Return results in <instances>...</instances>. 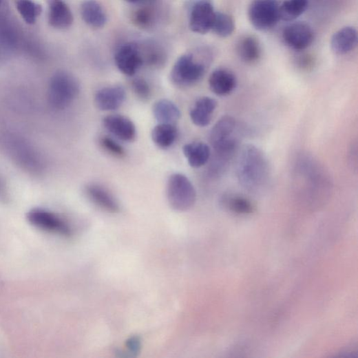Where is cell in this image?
<instances>
[{"label":"cell","mask_w":358,"mask_h":358,"mask_svg":"<svg viewBox=\"0 0 358 358\" xmlns=\"http://www.w3.org/2000/svg\"><path fill=\"white\" fill-rule=\"evenodd\" d=\"M115 63L123 74L131 76L137 73L144 63V58L138 45L129 43L123 45L115 55Z\"/></svg>","instance_id":"obj_10"},{"label":"cell","mask_w":358,"mask_h":358,"mask_svg":"<svg viewBox=\"0 0 358 358\" xmlns=\"http://www.w3.org/2000/svg\"><path fill=\"white\" fill-rule=\"evenodd\" d=\"M99 143L106 152L116 158H123L126 155L124 148L112 138L103 136L100 139Z\"/></svg>","instance_id":"obj_29"},{"label":"cell","mask_w":358,"mask_h":358,"mask_svg":"<svg viewBox=\"0 0 358 358\" xmlns=\"http://www.w3.org/2000/svg\"><path fill=\"white\" fill-rule=\"evenodd\" d=\"M235 29V21L231 16L222 12L215 14L211 30L220 37L231 36Z\"/></svg>","instance_id":"obj_25"},{"label":"cell","mask_w":358,"mask_h":358,"mask_svg":"<svg viewBox=\"0 0 358 358\" xmlns=\"http://www.w3.org/2000/svg\"><path fill=\"white\" fill-rule=\"evenodd\" d=\"M125 91L122 86H108L98 90L94 102L100 110L111 112L119 109L125 102Z\"/></svg>","instance_id":"obj_13"},{"label":"cell","mask_w":358,"mask_h":358,"mask_svg":"<svg viewBox=\"0 0 358 358\" xmlns=\"http://www.w3.org/2000/svg\"><path fill=\"white\" fill-rule=\"evenodd\" d=\"M0 3H1V0H0Z\"/></svg>","instance_id":"obj_33"},{"label":"cell","mask_w":358,"mask_h":358,"mask_svg":"<svg viewBox=\"0 0 358 358\" xmlns=\"http://www.w3.org/2000/svg\"><path fill=\"white\" fill-rule=\"evenodd\" d=\"M0 145L6 153L24 169L39 171L43 162L39 154L28 142L13 134H5L0 138Z\"/></svg>","instance_id":"obj_4"},{"label":"cell","mask_w":358,"mask_h":358,"mask_svg":"<svg viewBox=\"0 0 358 358\" xmlns=\"http://www.w3.org/2000/svg\"><path fill=\"white\" fill-rule=\"evenodd\" d=\"M248 16L256 30H271L280 20V4L277 0H254L249 8Z\"/></svg>","instance_id":"obj_7"},{"label":"cell","mask_w":358,"mask_h":358,"mask_svg":"<svg viewBox=\"0 0 358 358\" xmlns=\"http://www.w3.org/2000/svg\"><path fill=\"white\" fill-rule=\"evenodd\" d=\"M167 197L173 209L186 211L194 206L197 194L194 186L187 176L175 173L168 178Z\"/></svg>","instance_id":"obj_5"},{"label":"cell","mask_w":358,"mask_h":358,"mask_svg":"<svg viewBox=\"0 0 358 358\" xmlns=\"http://www.w3.org/2000/svg\"><path fill=\"white\" fill-rule=\"evenodd\" d=\"M17 8L28 24L35 23L41 12V8L32 0H17Z\"/></svg>","instance_id":"obj_27"},{"label":"cell","mask_w":358,"mask_h":358,"mask_svg":"<svg viewBox=\"0 0 358 358\" xmlns=\"http://www.w3.org/2000/svg\"><path fill=\"white\" fill-rule=\"evenodd\" d=\"M80 93V84L76 78L65 71L56 72L49 86L48 99L51 106L58 110L70 107Z\"/></svg>","instance_id":"obj_3"},{"label":"cell","mask_w":358,"mask_h":358,"mask_svg":"<svg viewBox=\"0 0 358 358\" xmlns=\"http://www.w3.org/2000/svg\"><path fill=\"white\" fill-rule=\"evenodd\" d=\"M242 134L240 124L232 116H223L215 124L211 130L209 140L215 152L216 164L226 163L233 157L240 145Z\"/></svg>","instance_id":"obj_2"},{"label":"cell","mask_w":358,"mask_h":358,"mask_svg":"<svg viewBox=\"0 0 358 358\" xmlns=\"http://www.w3.org/2000/svg\"><path fill=\"white\" fill-rule=\"evenodd\" d=\"M237 52L242 61L250 64L257 62L261 56L259 41L251 35L244 36L239 40Z\"/></svg>","instance_id":"obj_22"},{"label":"cell","mask_w":358,"mask_h":358,"mask_svg":"<svg viewBox=\"0 0 358 358\" xmlns=\"http://www.w3.org/2000/svg\"><path fill=\"white\" fill-rule=\"evenodd\" d=\"M131 19L133 23L141 28H147L153 23L152 13L147 9L138 10L133 14Z\"/></svg>","instance_id":"obj_30"},{"label":"cell","mask_w":358,"mask_h":358,"mask_svg":"<svg viewBox=\"0 0 358 358\" xmlns=\"http://www.w3.org/2000/svg\"><path fill=\"white\" fill-rule=\"evenodd\" d=\"M308 0H286L280 5V19L292 21L303 14L306 10Z\"/></svg>","instance_id":"obj_24"},{"label":"cell","mask_w":358,"mask_h":358,"mask_svg":"<svg viewBox=\"0 0 358 358\" xmlns=\"http://www.w3.org/2000/svg\"><path fill=\"white\" fill-rule=\"evenodd\" d=\"M125 346L131 355L136 356L141 350V339L137 336L131 337L126 341Z\"/></svg>","instance_id":"obj_31"},{"label":"cell","mask_w":358,"mask_h":358,"mask_svg":"<svg viewBox=\"0 0 358 358\" xmlns=\"http://www.w3.org/2000/svg\"><path fill=\"white\" fill-rule=\"evenodd\" d=\"M358 36L356 29L348 26L336 32L332 36L330 46L337 55H346L353 51L357 45Z\"/></svg>","instance_id":"obj_16"},{"label":"cell","mask_w":358,"mask_h":358,"mask_svg":"<svg viewBox=\"0 0 358 358\" xmlns=\"http://www.w3.org/2000/svg\"><path fill=\"white\" fill-rule=\"evenodd\" d=\"M49 21L57 29L70 28L74 21L72 12L64 0H48Z\"/></svg>","instance_id":"obj_17"},{"label":"cell","mask_w":358,"mask_h":358,"mask_svg":"<svg viewBox=\"0 0 358 358\" xmlns=\"http://www.w3.org/2000/svg\"><path fill=\"white\" fill-rule=\"evenodd\" d=\"M215 14L212 0H197L190 15V29L200 34L208 33L211 30Z\"/></svg>","instance_id":"obj_9"},{"label":"cell","mask_w":358,"mask_h":358,"mask_svg":"<svg viewBox=\"0 0 358 358\" xmlns=\"http://www.w3.org/2000/svg\"><path fill=\"white\" fill-rule=\"evenodd\" d=\"M185 156L189 164L193 168L205 165L211 157V149L205 143L195 142L186 145L183 148Z\"/></svg>","instance_id":"obj_20"},{"label":"cell","mask_w":358,"mask_h":358,"mask_svg":"<svg viewBox=\"0 0 358 358\" xmlns=\"http://www.w3.org/2000/svg\"><path fill=\"white\" fill-rule=\"evenodd\" d=\"M153 114L159 123L174 125L181 118L180 109L172 101L162 99L153 106Z\"/></svg>","instance_id":"obj_21"},{"label":"cell","mask_w":358,"mask_h":358,"mask_svg":"<svg viewBox=\"0 0 358 358\" xmlns=\"http://www.w3.org/2000/svg\"><path fill=\"white\" fill-rule=\"evenodd\" d=\"M217 106V101L212 98L202 97L198 99L190 112L192 122L198 127L209 125Z\"/></svg>","instance_id":"obj_18"},{"label":"cell","mask_w":358,"mask_h":358,"mask_svg":"<svg viewBox=\"0 0 358 358\" xmlns=\"http://www.w3.org/2000/svg\"><path fill=\"white\" fill-rule=\"evenodd\" d=\"M283 39L291 49L295 51H303L310 46L315 39V34L309 25L297 22L285 28Z\"/></svg>","instance_id":"obj_11"},{"label":"cell","mask_w":358,"mask_h":358,"mask_svg":"<svg viewBox=\"0 0 358 358\" xmlns=\"http://www.w3.org/2000/svg\"><path fill=\"white\" fill-rule=\"evenodd\" d=\"M235 75L227 69H217L210 75L209 85L211 91L218 96H227L234 92L237 86Z\"/></svg>","instance_id":"obj_14"},{"label":"cell","mask_w":358,"mask_h":358,"mask_svg":"<svg viewBox=\"0 0 358 358\" xmlns=\"http://www.w3.org/2000/svg\"><path fill=\"white\" fill-rule=\"evenodd\" d=\"M207 71V65L192 54L182 56L174 63L170 72L171 82L178 87H186L200 81Z\"/></svg>","instance_id":"obj_6"},{"label":"cell","mask_w":358,"mask_h":358,"mask_svg":"<svg viewBox=\"0 0 358 358\" xmlns=\"http://www.w3.org/2000/svg\"><path fill=\"white\" fill-rule=\"evenodd\" d=\"M105 128L112 136L123 142H133L137 136L136 125L127 116L112 114L105 116L103 120Z\"/></svg>","instance_id":"obj_12"},{"label":"cell","mask_w":358,"mask_h":358,"mask_svg":"<svg viewBox=\"0 0 358 358\" xmlns=\"http://www.w3.org/2000/svg\"><path fill=\"white\" fill-rule=\"evenodd\" d=\"M131 91L140 101L145 102L151 96V89L148 82L143 78H134L131 82Z\"/></svg>","instance_id":"obj_28"},{"label":"cell","mask_w":358,"mask_h":358,"mask_svg":"<svg viewBox=\"0 0 358 358\" xmlns=\"http://www.w3.org/2000/svg\"><path fill=\"white\" fill-rule=\"evenodd\" d=\"M237 174L240 183L249 191L264 187L270 177V167L264 154L253 145L244 146L238 158Z\"/></svg>","instance_id":"obj_1"},{"label":"cell","mask_w":358,"mask_h":358,"mask_svg":"<svg viewBox=\"0 0 358 358\" xmlns=\"http://www.w3.org/2000/svg\"><path fill=\"white\" fill-rule=\"evenodd\" d=\"M87 197L103 210L116 213L120 211V205L114 196L103 187L90 184L85 188Z\"/></svg>","instance_id":"obj_15"},{"label":"cell","mask_w":358,"mask_h":358,"mask_svg":"<svg viewBox=\"0 0 358 358\" xmlns=\"http://www.w3.org/2000/svg\"><path fill=\"white\" fill-rule=\"evenodd\" d=\"M222 203L229 210L237 213L248 214L254 210L253 204L249 200L239 196H226L222 199Z\"/></svg>","instance_id":"obj_26"},{"label":"cell","mask_w":358,"mask_h":358,"mask_svg":"<svg viewBox=\"0 0 358 358\" xmlns=\"http://www.w3.org/2000/svg\"><path fill=\"white\" fill-rule=\"evenodd\" d=\"M125 1L130 3H137L143 1H151V0H125Z\"/></svg>","instance_id":"obj_32"},{"label":"cell","mask_w":358,"mask_h":358,"mask_svg":"<svg viewBox=\"0 0 358 358\" xmlns=\"http://www.w3.org/2000/svg\"><path fill=\"white\" fill-rule=\"evenodd\" d=\"M81 14L83 21L94 28H103L107 21L103 8L96 0H85L81 6Z\"/></svg>","instance_id":"obj_19"},{"label":"cell","mask_w":358,"mask_h":358,"mask_svg":"<svg viewBox=\"0 0 358 358\" xmlns=\"http://www.w3.org/2000/svg\"><path fill=\"white\" fill-rule=\"evenodd\" d=\"M27 218L31 225L39 229L65 236L71 234L67 224L59 216L48 210L33 209L28 213Z\"/></svg>","instance_id":"obj_8"},{"label":"cell","mask_w":358,"mask_h":358,"mask_svg":"<svg viewBox=\"0 0 358 358\" xmlns=\"http://www.w3.org/2000/svg\"><path fill=\"white\" fill-rule=\"evenodd\" d=\"M178 137V129L173 124L159 123L152 130L151 138L160 149L170 148Z\"/></svg>","instance_id":"obj_23"}]
</instances>
